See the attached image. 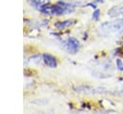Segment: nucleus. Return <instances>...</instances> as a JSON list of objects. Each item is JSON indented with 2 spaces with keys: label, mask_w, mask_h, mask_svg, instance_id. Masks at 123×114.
<instances>
[{
  "label": "nucleus",
  "mask_w": 123,
  "mask_h": 114,
  "mask_svg": "<svg viewBox=\"0 0 123 114\" xmlns=\"http://www.w3.org/2000/svg\"><path fill=\"white\" fill-rule=\"evenodd\" d=\"M116 67L118 68V70L120 71H123V62L121 59H116Z\"/></svg>",
  "instance_id": "obj_8"
},
{
  "label": "nucleus",
  "mask_w": 123,
  "mask_h": 114,
  "mask_svg": "<svg viewBox=\"0 0 123 114\" xmlns=\"http://www.w3.org/2000/svg\"><path fill=\"white\" fill-rule=\"evenodd\" d=\"M71 24V20H65V21H60L58 23L55 24V27L58 29H64L68 26H70Z\"/></svg>",
  "instance_id": "obj_5"
},
{
  "label": "nucleus",
  "mask_w": 123,
  "mask_h": 114,
  "mask_svg": "<svg viewBox=\"0 0 123 114\" xmlns=\"http://www.w3.org/2000/svg\"><path fill=\"white\" fill-rule=\"evenodd\" d=\"M42 58H43L44 63H45L47 66H49V67H51V68L57 67V59H56V57H54L53 56L48 55V54H44V55L42 56Z\"/></svg>",
  "instance_id": "obj_4"
},
{
  "label": "nucleus",
  "mask_w": 123,
  "mask_h": 114,
  "mask_svg": "<svg viewBox=\"0 0 123 114\" xmlns=\"http://www.w3.org/2000/svg\"><path fill=\"white\" fill-rule=\"evenodd\" d=\"M39 11L49 15H62L65 13L63 7L60 3L58 5H43L39 8Z\"/></svg>",
  "instance_id": "obj_1"
},
{
  "label": "nucleus",
  "mask_w": 123,
  "mask_h": 114,
  "mask_svg": "<svg viewBox=\"0 0 123 114\" xmlns=\"http://www.w3.org/2000/svg\"><path fill=\"white\" fill-rule=\"evenodd\" d=\"M123 29V21H114V22H107L102 24L100 27V32L102 34H108L110 33L117 32L119 30Z\"/></svg>",
  "instance_id": "obj_2"
},
{
  "label": "nucleus",
  "mask_w": 123,
  "mask_h": 114,
  "mask_svg": "<svg viewBox=\"0 0 123 114\" xmlns=\"http://www.w3.org/2000/svg\"><path fill=\"white\" fill-rule=\"evenodd\" d=\"M65 46H66V49L69 53H72V54H75L78 50H79V47H80V43L79 41L74 38V37H69L67 40H66V43H65Z\"/></svg>",
  "instance_id": "obj_3"
},
{
  "label": "nucleus",
  "mask_w": 123,
  "mask_h": 114,
  "mask_svg": "<svg viewBox=\"0 0 123 114\" xmlns=\"http://www.w3.org/2000/svg\"><path fill=\"white\" fill-rule=\"evenodd\" d=\"M29 1V3L32 5V6H34V7H38V6H40V2H41V0H28Z\"/></svg>",
  "instance_id": "obj_7"
},
{
  "label": "nucleus",
  "mask_w": 123,
  "mask_h": 114,
  "mask_svg": "<svg viewBox=\"0 0 123 114\" xmlns=\"http://www.w3.org/2000/svg\"><path fill=\"white\" fill-rule=\"evenodd\" d=\"M122 17H123V12H122Z\"/></svg>",
  "instance_id": "obj_9"
},
{
  "label": "nucleus",
  "mask_w": 123,
  "mask_h": 114,
  "mask_svg": "<svg viewBox=\"0 0 123 114\" xmlns=\"http://www.w3.org/2000/svg\"><path fill=\"white\" fill-rule=\"evenodd\" d=\"M99 15H100V11L96 9V10L93 11V14H92V19H93V20H95V21H97V20L99 19Z\"/></svg>",
  "instance_id": "obj_6"
}]
</instances>
